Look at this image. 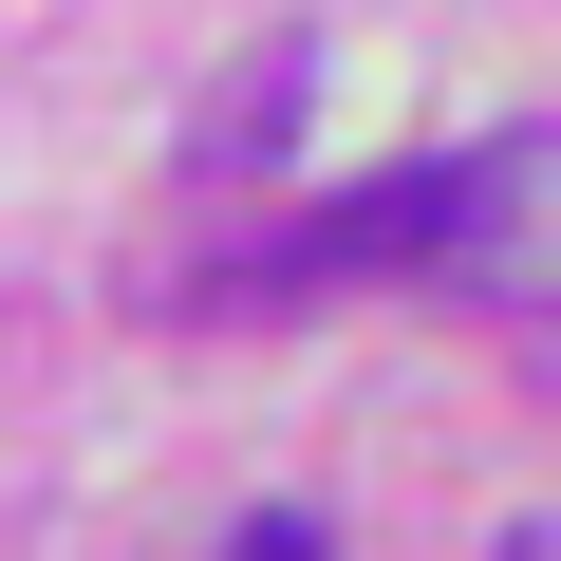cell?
Instances as JSON below:
<instances>
[{"label": "cell", "instance_id": "6da1fadb", "mask_svg": "<svg viewBox=\"0 0 561 561\" xmlns=\"http://www.w3.org/2000/svg\"><path fill=\"white\" fill-rule=\"evenodd\" d=\"M225 561H319V524H300V505H262V524H243Z\"/></svg>", "mask_w": 561, "mask_h": 561}]
</instances>
